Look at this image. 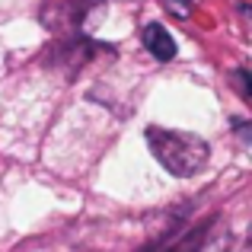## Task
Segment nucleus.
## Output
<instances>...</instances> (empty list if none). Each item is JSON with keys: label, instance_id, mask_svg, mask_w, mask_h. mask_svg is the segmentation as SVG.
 I'll return each mask as SVG.
<instances>
[{"label": "nucleus", "instance_id": "obj_1", "mask_svg": "<svg viewBox=\"0 0 252 252\" xmlns=\"http://www.w3.org/2000/svg\"><path fill=\"white\" fill-rule=\"evenodd\" d=\"M150 144V154L160 160L163 169H169L172 176H195L208 163V141L191 131H172V128H147L144 131Z\"/></svg>", "mask_w": 252, "mask_h": 252}, {"label": "nucleus", "instance_id": "obj_2", "mask_svg": "<svg viewBox=\"0 0 252 252\" xmlns=\"http://www.w3.org/2000/svg\"><path fill=\"white\" fill-rule=\"evenodd\" d=\"M144 48L157 58V61H172L176 58V42L160 23H147L144 26Z\"/></svg>", "mask_w": 252, "mask_h": 252}, {"label": "nucleus", "instance_id": "obj_3", "mask_svg": "<svg viewBox=\"0 0 252 252\" xmlns=\"http://www.w3.org/2000/svg\"><path fill=\"white\" fill-rule=\"evenodd\" d=\"M208 230H204V236L189 252H246V246H243L240 236H233V233H214V236H208Z\"/></svg>", "mask_w": 252, "mask_h": 252}, {"label": "nucleus", "instance_id": "obj_4", "mask_svg": "<svg viewBox=\"0 0 252 252\" xmlns=\"http://www.w3.org/2000/svg\"><path fill=\"white\" fill-rule=\"evenodd\" d=\"M160 3H163V10H166L169 16H176V19H189L191 13H195L198 0H160Z\"/></svg>", "mask_w": 252, "mask_h": 252}, {"label": "nucleus", "instance_id": "obj_5", "mask_svg": "<svg viewBox=\"0 0 252 252\" xmlns=\"http://www.w3.org/2000/svg\"><path fill=\"white\" fill-rule=\"evenodd\" d=\"M233 83H236V90H240V96L249 102V99H252V86H249V70L246 67H236L233 70Z\"/></svg>", "mask_w": 252, "mask_h": 252}]
</instances>
